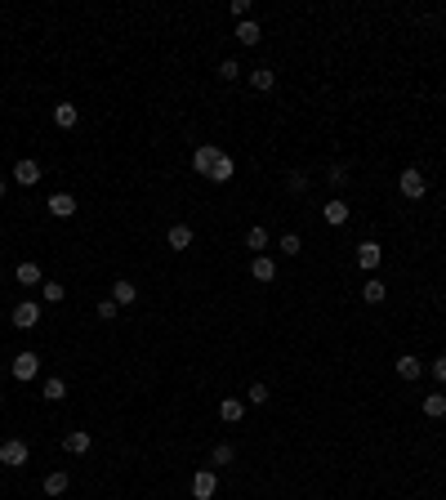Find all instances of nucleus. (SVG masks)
Here are the masks:
<instances>
[{"label":"nucleus","mask_w":446,"mask_h":500,"mask_svg":"<svg viewBox=\"0 0 446 500\" xmlns=\"http://www.w3.org/2000/svg\"><path fill=\"white\" fill-rule=\"evenodd\" d=\"M397 188H402L406 201H424V192H429V179H424L415 166H406V170H402V179H397Z\"/></svg>","instance_id":"nucleus-1"},{"label":"nucleus","mask_w":446,"mask_h":500,"mask_svg":"<svg viewBox=\"0 0 446 500\" xmlns=\"http://www.w3.org/2000/svg\"><path fill=\"white\" fill-rule=\"evenodd\" d=\"M27 460H32V447H27L23 438H5V442H0V465H9V469H23Z\"/></svg>","instance_id":"nucleus-2"},{"label":"nucleus","mask_w":446,"mask_h":500,"mask_svg":"<svg viewBox=\"0 0 446 500\" xmlns=\"http://www.w3.org/2000/svg\"><path fill=\"white\" fill-rule=\"evenodd\" d=\"M36 371H41V353H32V348H27V353H18L14 362H9V375H14L18 384L36 380Z\"/></svg>","instance_id":"nucleus-3"},{"label":"nucleus","mask_w":446,"mask_h":500,"mask_svg":"<svg viewBox=\"0 0 446 500\" xmlns=\"http://www.w3.org/2000/svg\"><path fill=\"white\" fill-rule=\"evenodd\" d=\"M223 157V148L219 143H196V152H192V170L201 179H210V170H214V161Z\"/></svg>","instance_id":"nucleus-4"},{"label":"nucleus","mask_w":446,"mask_h":500,"mask_svg":"<svg viewBox=\"0 0 446 500\" xmlns=\"http://www.w3.org/2000/svg\"><path fill=\"white\" fill-rule=\"evenodd\" d=\"M214 492H219V474L214 469H196L192 474V500H214Z\"/></svg>","instance_id":"nucleus-5"},{"label":"nucleus","mask_w":446,"mask_h":500,"mask_svg":"<svg viewBox=\"0 0 446 500\" xmlns=\"http://www.w3.org/2000/svg\"><path fill=\"white\" fill-rule=\"evenodd\" d=\"M9 322H14L18 331H32V326L41 322V304H36V299H23V304H14V313H9Z\"/></svg>","instance_id":"nucleus-6"},{"label":"nucleus","mask_w":446,"mask_h":500,"mask_svg":"<svg viewBox=\"0 0 446 500\" xmlns=\"http://www.w3.org/2000/svg\"><path fill=\"white\" fill-rule=\"evenodd\" d=\"M45 179V170H41V161H32V157H23V161L14 166V183H23V188H36Z\"/></svg>","instance_id":"nucleus-7"},{"label":"nucleus","mask_w":446,"mask_h":500,"mask_svg":"<svg viewBox=\"0 0 446 500\" xmlns=\"http://www.w3.org/2000/svg\"><path fill=\"white\" fill-rule=\"evenodd\" d=\"M379 259H384V246H379V241H362V246H357V268L362 272H375Z\"/></svg>","instance_id":"nucleus-8"},{"label":"nucleus","mask_w":446,"mask_h":500,"mask_svg":"<svg viewBox=\"0 0 446 500\" xmlns=\"http://www.w3.org/2000/svg\"><path fill=\"white\" fill-rule=\"evenodd\" d=\"M393 366H397V375H402V380H406V384H415V380H420V375H424V371H429V366H424V362H420V357H411V353H402V357H397V362H393Z\"/></svg>","instance_id":"nucleus-9"},{"label":"nucleus","mask_w":446,"mask_h":500,"mask_svg":"<svg viewBox=\"0 0 446 500\" xmlns=\"http://www.w3.org/2000/svg\"><path fill=\"white\" fill-rule=\"evenodd\" d=\"M94 447V438L85 429H72V433H63V451H68V456H85V451Z\"/></svg>","instance_id":"nucleus-10"},{"label":"nucleus","mask_w":446,"mask_h":500,"mask_svg":"<svg viewBox=\"0 0 446 500\" xmlns=\"http://www.w3.org/2000/svg\"><path fill=\"white\" fill-rule=\"evenodd\" d=\"M321 219H326L330 228H339V223H348V219H353V210H348V201H339V197H335V201H326Z\"/></svg>","instance_id":"nucleus-11"},{"label":"nucleus","mask_w":446,"mask_h":500,"mask_svg":"<svg viewBox=\"0 0 446 500\" xmlns=\"http://www.w3.org/2000/svg\"><path fill=\"white\" fill-rule=\"evenodd\" d=\"M50 214H54V219H72V214H76V197L72 192H54L50 197Z\"/></svg>","instance_id":"nucleus-12"},{"label":"nucleus","mask_w":446,"mask_h":500,"mask_svg":"<svg viewBox=\"0 0 446 500\" xmlns=\"http://www.w3.org/2000/svg\"><path fill=\"white\" fill-rule=\"evenodd\" d=\"M14 281H18V286H41V281H45L41 263H32V259H27V263H18V268H14Z\"/></svg>","instance_id":"nucleus-13"},{"label":"nucleus","mask_w":446,"mask_h":500,"mask_svg":"<svg viewBox=\"0 0 446 500\" xmlns=\"http://www.w3.org/2000/svg\"><path fill=\"white\" fill-rule=\"evenodd\" d=\"M250 277L254 281H277V263H272L268 254H254L250 259Z\"/></svg>","instance_id":"nucleus-14"},{"label":"nucleus","mask_w":446,"mask_h":500,"mask_svg":"<svg viewBox=\"0 0 446 500\" xmlns=\"http://www.w3.org/2000/svg\"><path fill=\"white\" fill-rule=\"evenodd\" d=\"M54 126L76 130V126H81V108H76V103H59V108H54Z\"/></svg>","instance_id":"nucleus-15"},{"label":"nucleus","mask_w":446,"mask_h":500,"mask_svg":"<svg viewBox=\"0 0 446 500\" xmlns=\"http://www.w3.org/2000/svg\"><path fill=\"white\" fill-rule=\"evenodd\" d=\"M165 241H170V250H187L192 246V228H187V223H174V228L165 232Z\"/></svg>","instance_id":"nucleus-16"},{"label":"nucleus","mask_w":446,"mask_h":500,"mask_svg":"<svg viewBox=\"0 0 446 500\" xmlns=\"http://www.w3.org/2000/svg\"><path fill=\"white\" fill-rule=\"evenodd\" d=\"M236 174V161H232V157H219V161H214V170H210V183H227V179H232Z\"/></svg>","instance_id":"nucleus-17"},{"label":"nucleus","mask_w":446,"mask_h":500,"mask_svg":"<svg viewBox=\"0 0 446 500\" xmlns=\"http://www.w3.org/2000/svg\"><path fill=\"white\" fill-rule=\"evenodd\" d=\"M241 416H245V402H241V398H223V402H219V420L236 424Z\"/></svg>","instance_id":"nucleus-18"},{"label":"nucleus","mask_w":446,"mask_h":500,"mask_svg":"<svg viewBox=\"0 0 446 500\" xmlns=\"http://www.w3.org/2000/svg\"><path fill=\"white\" fill-rule=\"evenodd\" d=\"M72 487V478L63 474V469H54V474H45V496H63Z\"/></svg>","instance_id":"nucleus-19"},{"label":"nucleus","mask_w":446,"mask_h":500,"mask_svg":"<svg viewBox=\"0 0 446 500\" xmlns=\"http://www.w3.org/2000/svg\"><path fill=\"white\" fill-rule=\"evenodd\" d=\"M424 416H429V420H442L446 416V393H424Z\"/></svg>","instance_id":"nucleus-20"},{"label":"nucleus","mask_w":446,"mask_h":500,"mask_svg":"<svg viewBox=\"0 0 446 500\" xmlns=\"http://www.w3.org/2000/svg\"><path fill=\"white\" fill-rule=\"evenodd\" d=\"M384 295H388V286L379 277H366V286H362V299L366 304H384Z\"/></svg>","instance_id":"nucleus-21"},{"label":"nucleus","mask_w":446,"mask_h":500,"mask_svg":"<svg viewBox=\"0 0 446 500\" xmlns=\"http://www.w3.org/2000/svg\"><path fill=\"white\" fill-rule=\"evenodd\" d=\"M250 85H254L259 94H268L272 85H277V72H272V68H254V72H250Z\"/></svg>","instance_id":"nucleus-22"},{"label":"nucleus","mask_w":446,"mask_h":500,"mask_svg":"<svg viewBox=\"0 0 446 500\" xmlns=\"http://www.w3.org/2000/svg\"><path fill=\"white\" fill-rule=\"evenodd\" d=\"M112 299H116L121 308L134 304V299H139V286H134V281H116V286H112Z\"/></svg>","instance_id":"nucleus-23"},{"label":"nucleus","mask_w":446,"mask_h":500,"mask_svg":"<svg viewBox=\"0 0 446 500\" xmlns=\"http://www.w3.org/2000/svg\"><path fill=\"white\" fill-rule=\"evenodd\" d=\"M236 41H241V45H259L263 41L259 23H250V18H245V23H236Z\"/></svg>","instance_id":"nucleus-24"},{"label":"nucleus","mask_w":446,"mask_h":500,"mask_svg":"<svg viewBox=\"0 0 446 500\" xmlns=\"http://www.w3.org/2000/svg\"><path fill=\"white\" fill-rule=\"evenodd\" d=\"M245 246H250L254 254H263V250H268V228H263V223H254V228L245 232Z\"/></svg>","instance_id":"nucleus-25"},{"label":"nucleus","mask_w":446,"mask_h":500,"mask_svg":"<svg viewBox=\"0 0 446 500\" xmlns=\"http://www.w3.org/2000/svg\"><path fill=\"white\" fill-rule=\"evenodd\" d=\"M63 398H68V380L50 375V380H45V402H63Z\"/></svg>","instance_id":"nucleus-26"},{"label":"nucleus","mask_w":446,"mask_h":500,"mask_svg":"<svg viewBox=\"0 0 446 500\" xmlns=\"http://www.w3.org/2000/svg\"><path fill=\"white\" fill-rule=\"evenodd\" d=\"M236 460V451H232V442H219V447L210 451V465H232Z\"/></svg>","instance_id":"nucleus-27"},{"label":"nucleus","mask_w":446,"mask_h":500,"mask_svg":"<svg viewBox=\"0 0 446 500\" xmlns=\"http://www.w3.org/2000/svg\"><path fill=\"white\" fill-rule=\"evenodd\" d=\"M268 398H272V393H268V384H259V380H254L250 389H245V402H254V407H263Z\"/></svg>","instance_id":"nucleus-28"},{"label":"nucleus","mask_w":446,"mask_h":500,"mask_svg":"<svg viewBox=\"0 0 446 500\" xmlns=\"http://www.w3.org/2000/svg\"><path fill=\"white\" fill-rule=\"evenodd\" d=\"M63 295H68V286H59V281H45V304H63Z\"/></svg>","instance_id":"nucleus-29"},{"label":"nucleus","mask_w":446,"mask_h":500,"mask_svg":"<svg viewBox=\"0 0 446 500\" xmlns=\"http://www.w3.org/2000/svg\"><path fill=\"white\" fill-rule=\"evenodd\" d=\"M219 77L223 81H236V77H241V63H236V59H223L219 63Z\"/></svg>","instance_id":"nucleus-30"},{"label":"nucleus","mask_w":446,"mask_h":500,"mask_svg":"<svg viewBox=\"0 0 446 500\" xmlns=\"http://www.w3.org/2000/svg\"><path fill=\"white\" fill-rule=\"evenodd\" d=\"M281 250H286V254H299V250H303L299 232H286V237H281Z\"/></svg>","instance_id":"nucleus-31"},{"label":"nucleus","mask_w":446,"mask_h":500,"mask_svg":"<svg viewBox=\"0 0 446 500\" xmlns=\"http://www.w3.org/2000/svg\"><path fill=\"white\" fill-rule=\"evenodd\" d=\"M429 371H433V380H438V384H446V353H442V357H433Z\"/></svg>","instance_id":"nucleus-32"},{"label":"nucleus","mask_w":446,"mask_h":500,"mask_svg":"<svg viewBox=\"0 0 446 500\" xmlns=\"http://www.w3.org/2000/svg\"><path fill=\"white\" fill-rule=\"evenodd\" d=\"M116 299H103V304H99V322H112V317H116Z\"/></svg>","instance_id":"nucleus-33"},{"label":"nucleus","mask_w":446,"mask_h":500,"mask_svg":"<svg viewBox=\"0 0 446 500\" xmlns=\"http://www.w3.org/2000/svg\"><path fill=\"white\" fill-rule=\"evenodd\" d=\"M286 188H290V192H303V188H308V179H303L299 170H290V174H286Z\"/></svg>","instance_id":"nucleus-34"},{"label":"nucleus","mask_w":446,"mask_h":500,"mask_svg":"<svg viewBox=\"0 0 446 500\" xmlns=\"http://www.w3.org/2000/svg\"><path fill=\"white\" fill-rule=\"evenodd\" d=\"M348 183V170L344 166H330V188H344Z\"/></svg>","instance_id":"nucleus-35"},{"label":"nucleus","mask_w":446,"mask_h":500,"mask_svg":"<svg viewBox=\"0 0 446 500\" xmlns=\"http://www.w3.org/2000/svg\"><path fill=\"white\" fill-rule=\"evenodd\" d=\"M232 14L245 23V18H250V0H232Z\"/></svg>","instance_id":"nucleus-36"},{"label":"nucleus","mask_w":446,"mask_h":500,"mask_svg":"<svg viewBox=\"0 0 446 500\" xmlns=\"http://www.w3.org/2000/svg\"><path fill=\"white\" fill-rule=\"evenodd\" d=\"M0 197H5V174H0Z\"/></svg>","instance_id":"nucleus-37"}]
</instances>
